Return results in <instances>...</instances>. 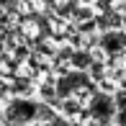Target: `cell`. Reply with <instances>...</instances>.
Wrapping results in <instances>:
<instances>
[{
    "label": "cell",
    "mask_w": 126,
    "mask_h": 126,
    "mask_svg": "<svg viewBox=\"0 0 126 126\" xmlns=\"http://www.w3.org/2000/svg\"><path fill=\"white\" fill-rule=\"evenodd\" d=\"M124 41H126V39H124V33H121V31L113 33V36H103V44H106L108 49H121V47H124Z\"/></svg>",
    "instance_id": "cell-1"
},
{
    "label": "cell",
    "mask_w": 126,
    "mask_h": 126,
    "mask_svg": "<svg viewBox=\"0 0 126 126\" xmlns=\"http://www.w3.org/2000/svg\"><path fill=\"white\" fill-rule=\"evenodd\" d=\"M93 111H95V116H103V118H106V116H108V111H111V100H108V98H100V100H95Z\"/></svg>",
    "instance_id": "cell-2"
}]
</instances>
